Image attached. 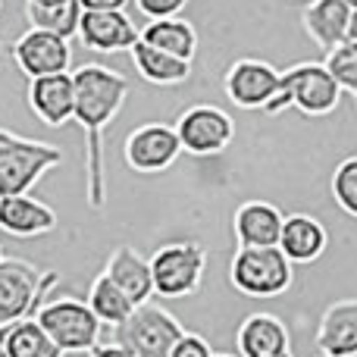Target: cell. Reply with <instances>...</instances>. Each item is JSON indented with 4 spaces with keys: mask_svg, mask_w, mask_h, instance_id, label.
Listing matches in <instances>:
<instances>
[{
    "mask_svg": "<svg viewBox=\"0 0 357 357\" xmlns=\"http://www.w3.org/2000/svg\"><path fill=\"white\" fill-rule=\"evenodd\" d=\"M79 38L94 54H119L135 47L142 31L123 10H82Z\"/></svg>",
    "mask_w": 357,
    "mask_h": 357,
    "instance_id": "4fadbf2b",
    "label": "cell"
},
{
    "mask_svg": "<svg viewBox=\"0 0 357 357\" xmlns=\"http://www.w3.org/2000/svg\"><path fill=\"white\" fill-rule=\"evenodd\" d=\"M129 56H132L135 73L142 75L144 82H151V85L176 88V85H185V82L191 79V60L167 54V50L142 41V38H138V44L129 50Z\"/></svg>",
    "mask_w": 357,
    "mask_h": 357,
    "instance_id": "7402d4cb",
    "label": "cell"
},
{
    "mask_svg": "<svg viewBox=\"0 0 357 357\" xmlns=\"http://www.w3.org/2000/svg\"><path fill=\"white\" fill-rule=\"evenodd\" d=\"M151 273H154V295L176 301L188 298L201 289L204 273H207V251L197 241H173L163 245L151 257Z\"/></svg>",
    "mask_w": 357,
    "mask_h": 357,
    "instance_id": "52a82bcc",
    "label": "cell"
},
{
    "mask_svg": "<svg viewBox=\"0 0 357 357\" xmlns=\"http://www.w3.org/2000/svg\"><path fill=\"white\" fill-rule=\"evenodd\" d=\"M116 342L135 357H169L176 342L185 335L182 323L160 304H138L123 326L113 329Z\"/></svg>",
    "mask_w": 357,
    "mask_h": 357,
    "instance_id": "ba28073f",
    "label": "cell"
},
{
    "mask_svg": "<svg viewBox=\"0 0 357 357\" xmlns=\"http://www.w3.org/2000/svg\"><path fill=\"white\" fill-rule=\"evenodd\" d=\"M135 6L148 19H167V16H178L188 6V0H135Z\"/></svg>",
    "mask_w": 357,
    "mask_h": 357,
    "instance_id": "f546056e",
    "label": "cell"
},
{
    "mask_svg": "<svg viewBox=\"0 0 357 357\" xmlns=\"http://www.w3.org/2000/svg\"><path fill=\"white\" fill-rule=\"evenodd\" d=\"M345 3H348V6H351V10H357V0H345Z\"/></svg>",
    "mask_w": 357,
    "mask_h": 357,
    "instance_id": "8d00e7d4",
    "label": "cell"
},
{
    "mask_svg": "<svg viewBox=\"0 0 357 357\" xmlns=\"http://www.w3.org/2000/svg\"><path fill=\"white\" fill-rule=\"evenodd\" d=\"M329 191H333V201L342 207V213L357 220V157H345V160L333 169Z\"/></svg>",
    "mask_w": 357,
    "mask_h": 357,
    "instance_id": "83f0119b",
    "label": "cell"
},
{
    "mask_svg": "<svg viewBox=\"0 0 357 357\" xmlns=\"http://www.w3.org/2000/svg\"><path fill=\"white\" fill-rule=\"evenodd\" d=\"M60 163V148L0 129V195H29L38 178Z\"/></svg>",
    "mask_w": 357,
    "mask_h": 357,
    "instance_id": "5b68a950",
    "label": "cell"
},
{
    "mask_svg": "<svg viewBox=\"0 0 357 357\" xmlns=\"http://www.w3.org/2000/svg\"><path fill=\"white\" fill-rule=\"evenodd\" d=\"M329 245V232L317 216L307 213H291L282 222V235H279V248L291 264H314L323 257Z\"/></svg>",
    "mask_w": 357,
    "mask_h": 357,
    "instance_id": "d6986e66",
    "label": "cell"
},
{
    "mask_svg": "<svg viewBox=\"0 0 357 357\" xmlns=\"http://www.w3.org/2000/svg\"><path fill=\"white\" fill-rule=\"evenodd\" d=\"M0 10H3V0H0Z\"/></svg>",
    "mask_w": 357,
    "mask_h": 357,
    "instance_id": "f35d334b",
    "label": "cell"
},
{
    "mask_svg": "<svg viewBox=\"0 0 357 357\" xmlns=\"http://www.w3.org/2000/svg\"><path fill=\"white\" fill-rule=\"evenodd\" d=\"M0 197H3V195H0Z\"/></svg>",
    "mask_w": 357,
    "mask_h": 357,
    "instance_id": "ee69618b",
    "label": "cell"
},
{
    "mask_svg": "<svg viewBox=\"0 0 357 357\" xmlns=\"http://www.w3.org/2000/svg\"><path fill=\"white\" fill-rule=\"evenodd\" d=\"M0 260H3V251H0Z\"/></svg>",
    "mask_w": 357,
    "mask_h": 357,
    "instance_id": "ab89813d",
    "label": "cell"
},
{
    "mask_svg": "<svg viewBox=\"0 0 357 357\" xmlns=\"http://www.w3.org/2000/svg\"><path fill=\"white\" fill-rule=\"evenodd\" d=\"M342 88L339 82L329 75V69L323 63H295L291 69H285L279 79L276 98L266 104V116H279L282 110L295 107L304 116H329L335 113V107L342 104Z\"/></svg>",
    "mask_w": 357,
    "mask_h": 357,
    "instance_id": "7a4b0ae2",
    "label": "cell"
},
{
    "mask_svg": "<svg viewBox=\"0 0 357 357\" xmlns=\"http://www.w3.org/2000/svg\"><path fill=\"white\" fill-rule=\"evenodd\" d=\"M0 229L16 238H38L56 229V210L31 195L0 197Z\"/></svg>",
    "mask_w": 357,
    "mask_h": 357,
    "instance_id": "2e32d148",
    "label": "cell"
},
{
    "mask_svg": "<svg viewBox=\"0 0 357 357\" xmlns=\"http://www.w3.org/2000/svg\"><path fill=\"white\" fill-rule=\"evenodd\" d=\"M0 50H3V44H0Z\"/></svg>",
    "mask_w": 357,
    "mask_h": 357,
    "instance_id": "7bdbcfd3",
    "label": "cell"
},
{
    "mask_svg": "<svg viewBox=\"0 0 357 357\" xmlns=\"http://www.w3.org/2000/svg\"><path fill=\"white\" fill-rule=\"evenodd\" d=\"M270 357H295V354H291V348H289V351H279V354H270Z\"/></svg>",
    "mask_w": 357,
    "mask_h": 357,
    "instance_id": "d590c367",
    "label": "cell"
},
{
    "mask_svg": "<svg viewBox=\"0 0 357 357\" xmlns=\"http://www.w3.org/2000/svg\"><path fill=\"white\" fill-rule=\"evenodd\" d=\"M38 323L47 329V335L63 348V354H91L100 345V326L88 301L79 298H56L38 310Z\"/></svg>",
    "mask_w": 357,
    "mask_h": 357,
    "instance_id": "8992f818",
    "label": "cell"
},
{
    "mask_svg": "<svg viewBox=\"0 0 357 357\" xmlns=\"http://www.w3.org/2000/svg\"><path fill=\"white\" fill-rule=\"evenodd\" d=\"M88 307L98 314V320L104 323V326L116 329L132 317L135 301H132V298L126 295L107 273H100V276L91 282V289H88Z\"/></svg>",
    "mask_w": 357,
    "mask_h": 357,
    "instance_id": "cb8c5ba5",
    "label": "cell"
},
{
    "mask_svg": "<svg viewBox=\"0 0 357 357\" xmlns=\"http://www.w3.org/2000/svg\"><path fill=\"white\" fill-rule=\"evenodd\" d=\"M169 357H213V348L207 345V339L197 333H185L176 342V348L169 351Z\"/></svg>",
    "mask_w": 357,
    "mask_h": 357,
    "instance_id": "f1b7e54d",
    "label": "cell"
},
{
    "mask_svg": "<svg viewBox=\"0 0 357 357\" xmlns=\"http://www.w3.org/2000/svg\"><path fill=\"white\" fill-rule=\"evenodd\" d=\"M25 19L31 29H47L63 38L79 35L82 22V3L79 0H66V3H25Z\"/></svg>",
    "mask_w": 357,
    "mask_h": 357,
    "instance_id": "484cf974",
    "label": "cell"
},
{
    "mask_svg": "<svg viewBox=\"0 0 357 357\" xmlns=\"http://www.w3.org/2000/svg\"><path fill=\"white\" fill-rule=\"evenodd\" d=\"M82 10H123L129 0H79Z\"/></svg>",
    "mask_w": 357,
    "mask_h": 357,
    "instance_id": "1f68e13d",
    "label": "cell"
},
{
    "mask_svg": "<svg viewBox=\"0 0 357 357\" xmlns=\"http://www.w3.org/2000/svg\"><path fill=\"white\" fill-rule=\"evenodd\" d=\"M279 79H282V73L273 63L245 56V60H235L226 69L222 91L241 110H266V104L279 91Z\"/></svg>",
    "mask_w": 357,
    "mask_h": 357,
    "instance_id": "8fae6325",
    "label": "cell"
},
{
    "mask_svg": "<svg viewBox=\"0 0 357 357\" xmlns=\"http://www.w3.org/2000/svg\"><path fill=\"white\" fill-rule=\"evenodd\" d=\"M104 273L126 291V295L138 304H148L151 295H154V273H151V260L142 257L132 245H119L116 251L110 254Z\"/></svg>",
    "mask_w": 357,
    "mask_h": 357,
    "instance_id": "ffe728a7",
    "label": "cell"
},
{
    "mask_svg": "<svg viewBox=\"0 0 357 357\" xmlns=\"http://www.w3.org/2000/svg\"><path fill=\"white\" fill-rule=\"evenodd\" d=\"M75 79V123L85 132V169H88V204L91 210L107 207L104 176V132L119 116L129 98V79L100 63H88L73 73Z\"/></svg>",
    "mask_w": 357,
    "mask_h": 357,
    "instance_id": "6da1fadb",
    "label": "cell"
},
{
    "mask_svg": "<svg viewBox=\"0 0 357 357\" xmlns=\"http://www.w3.org/2000/svg\"><path fill=\"white\" fill-rule=\"evenodd\" d=\"M182 154V142H178L176 126L167 123H144L138 129H132L126 135L123 157L129 163V169L135 173H163L178 160Z\"/></svg>",
    "mask_w": 357,
    "mask_h": 357,
    "instance_id": "30bf717a",
    "label": "cell"
},
{
    "mask_svg": "<svg viewBox=\"0 0 357 357\" xmlns=\"http://www.w3.org/2000/svg\"><path fill=\"white\" fill-rule=\"evenodd\" d=\"M60 273H38L29 260L3 257L0 260V326L35 317L44 307L47 295L56 289Z\"/></svg>",
    "mask_w": 357,
    "mask_h": 357,
    "instance_id": "277c9868",
    "label": "cell"
},
{
    "mask_svg": "<svg viewBox=\"0 0 357 357\" xmlns=\"http://www.w3.org/2000/svg\"><path fill=\"white\" fill-rule=\"evenodd\" d=\"M6 333H10V326H0V357H10V351H6Z\"/></svg>",
    "mask_w": 357,
    "mask_h": 357,
    "instance_id": "d6a6232c",
    "label": "cell"
},
{
    "mask_svg": "<svg viewBox=\"0 0 357 357\" xmlns=\"http://www.w3.org/2000/svg\"><path fill=\"white\" fill-rule=\"evenodd\" d=\"M351 13L354 10L345 0H314V3L304 6V13H301L304 35L323 50L339 47L342 41H348Z\"/></svg>",
    "mask_w": 357,
    "mask_h": 357,
    "instance_id": "ac0fdd59",
    "label": "cell"
},
{
    "mask_svg": "<svg viewBox=\"0 0 357 357\" xmlns=\"http://www.w3.org/2000/svg\"><path fill=\"white\" fill-rule=\"evenodd\" d=\"M235 345L241 357H270L291 348V335L279 317L273 314H251L235 333Z\"/></svg>",
    "mask_w": 357,
    "mask_h": 357,
    "instance_id": "44dd1931",
    "label": "cell"
},
{
    "mask_svg": "<svg viewBox=\"0 0 357 357\" xmlns=\"http://www.w3.org/2000/svg\"><path fill=\"white\" fill-rule=\"evenodd\" d=\"M182 151L191 157H216L232 144L235 123L226 110L213 104H195L178 116L176 123Z\"/></svg>",
    "mask_w": 357,
    "mask_h": 357,
    "instance_id": "9c48e42d",
    "label": "cell"
},
{
    "mask_svg": "<svg viewBox=\"0 0 357 357\" xmlns=\"http://www.w3.org/2000/svg\"><path fill=\"white\" fill-rule=\"evenodd\" d=\"M314 342L326 357H357V298H342L323 310Z\"/></svg>",
    "mask_w": 357,
    "mask_h": 357,
    "instance_id": "9a60e30c",
    "label": "cell"
},
{
    "mask_svg": "<svg viewBox=\"0 0 357 357\" xmlns=\"http://www.w3.org/2000/svg\"><path fill=\"white\" fill-rule=\"evenodd\" d=\"M323 66H326L329 75L339 82L342 91L357 94V41L348 38V41L339 44V47L326 50V60H323Z\"/></svg>",
    "mask_w": 357,
    "mask_h": 357,
    "instance_id": "4316f807",
    "label": "cell"
},
{
    "mask_svg": "<svg viewBox=\"0 0 357 357\" xmlns=\"http://www.w3.org/2000/svg\"><path fill=\"white\" fill-rule=\"evenodd\" d=\"M317 357H326V354H317Z\"/></svg>",
    "mask_w": 357,
    "mask_h": 357,
    "instance_id": "60d3db41",
    "label": "cell"
},
{
    "mask_svg": "<svg viewBox=\"0 0 357 357\" xmlns=\"http://www.w3.org/2000/svg\"><path fill=\"white\" fill-rule=\"evenodd\" d=\"M6 351H10V357H63V348L50 339L47 329L38 323V317L10 323Z\"/></svg>",
    "mask_w": 357,
    "mask_h": 357,
    "instance_id": "d4e9b609",
    "label": "cell"
},
{
    "mask_svg": "<svg viewBox=\"0 0 357 357\" xmlns=\"http://www.w3.org/2000/svg\"><path fill=\"white\" fill-rule=\"evenodd\" d=\"M213 357H241V354H213Z\"/></svg>",
    "mask_w": 357,
    "mask_h": 357,
    "instance_id": "74e56055",
    "label": "cell"
},
{
    "mask_svg": "<svg viewBox=\"0 0 357 357\" xmlns=\"http://www.w3.org/2000/svg\"><path fill=\"white\" fill-rule=\"evenodd\" d=\"M348 38H351V41H357V10L351 13V31H348Z\"/></svg>",
    "mask_w": 357,
    "mask_h": 357,
    "instance_id": "836d02e7",
    "label": "cell"
},
{
    "mask_svg": "<svg viewBox=\"0 0 357 357\" xmlns=\"http://www.w3.org/2000/svg\"><path fill=\"white\" fill-rule=\"evenodd\" d=\"M354 104H357V94H354Z\"/></svg>",
    "mask_w": 357,
    "mask_h": 357,
    "instance_id": "b9f144b4",
    "label": "cell"
},
{
    "mask_svg": "<svg viewBox=\"0 0 357 357\" xmlns=\"http://www.w3.org/2000/svg\"><path fill=\"white\" fill-rule=\"evenodd\" d=\"M13 63H16L19 73H25L29 79L69 73L73 47H69V38L56 35V31L29 29L25 35L16 38V44H13Z\"/></svg>",
    "mask_w": 357,
    "mask_h": 357,
    "instance_id": "7c38bea8",
    "label": "cell"
},
{
    "mask_svg": "<svg viewBox=\"0 0 357 357\" xmlns=\"http://www.w3.org/2000/svg\"><path fill=\"white\" fill-rule=\"evenodd\" d=\"M25 3H44L47 6V3H66V0H25Z\"/></svg>",
    "mask_w": 357,
    "mask_h": 357,
    "instance_id": "e575fe53",
    "label": "cell"
},
{
    "mask_svg": "<svg viewBox=\"0 0 357 357\" xmlns=\"http://www.w3.org/2000/svg\"><path fill=\"white\" fill-rule=\"evenodd\" d=\"M229 279L235 291L248 298H279L295 282V264L282 248H238L229 264Z\"/></svg>",
    "mask_w": 357,
    "mask_h": 357,
    "instance_id": "3957f363",
    "label": "cell"
},
{
    "mask_svg": "<svg viewBox=\"0 0 357 357\" xmlns=\"http://www.w3.org/2000/svg\"><path fill=\"white\" fill-rule=\"evenodd\" d=\"M142 41L154 44V47L167 50L173 56H182V60H195V54H197V31L182 16L151 19L142 29Z\"/></svg>",
    "mask_w": 357,
    "mask_h": 357,
    "instance_id": "603a6c76",
    "label": "cell"
},
{
    "mask_svg": "<svg viewBox=\"0 0 357 357\" xmlns=\"http://www.w3.org/2000/svg\"><path fill=\"white\" fill-rule=\"evenodd\" d=\"M88 357H135V354H132L126 345H119V342H116V345H98Z\"/></svg>",
    "mask_w": 357,
    "mask_h": 357,
    "instance_id": "4dcf8cb0",
    "label": "cell"
},
{
    "mask_svg": "<svg viewBox=\"0 0 357 357\" xmlns=\"http://www.w3.org/2000/svg\"><path fill=\"white\" fill-rule=\"evenodd\" d=\"M29 110L50 129H60L75 116V79L73 73H56L29 79Z\"/></svg>",
    "mask_w": 357,
    "mask_h": 357,
    "instance_id": "5bb4252c",
    "label": "cell"
},
{
    "mask_svg": "<svg viewBox=\"0 0 357 357\" xmlns=\"http://www.w3.org/2000/svg\"><path fill=\"white\" fill-rule=\"evenodd\" d=\"M285 213L270 201H245L232 216L238 248H273L279 245Z\"/></svg>",
    "mask_w": 357,
    "mask_h": 357,
    "instance_id": "e0dca14e",
    "label": "cell"
}]
</instances>
